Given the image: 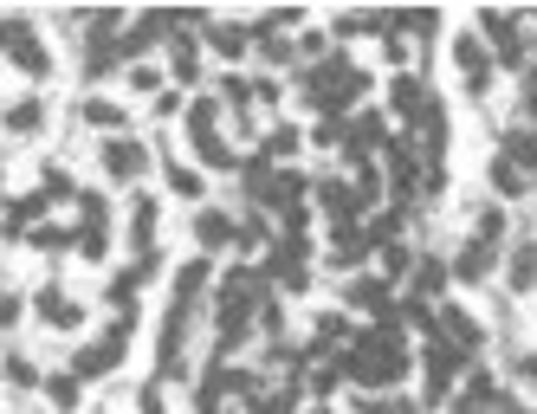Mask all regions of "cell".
Returning a JSON list of instances; mask_svg holds the SVG:
<instances>
[{
  "instance_id": "cell-1",
  "label": "cell",
  "mask_w": 537,
  "mask_h": 414,
  "mask_svg": "<svg viewBox=\"0 0 537 414\" xmlns=\"http://www.w3.org/2000/svg\"><path fill=\"white\" fill-rule=\"evenodd\" d=\"M408 343H402V317H376L369 330H356L350 337V356H337V369H343V382H356L363 395H382V389H395V382L408 376Z\"/></svg>"
},
{
  "instance_id": "cell-2",
  "label": "cell",
  "mask_w": 537,
  "mask_h": 414,
  "mask_svg": "<svg viewBox=\"0 0 537 414\" xmlns=\"http://www.w3.org/2000/svg\"><path fill=\"white\" fill-rule=\"evenodd\" d=\"M259 292H266V272H259V266H233L227 279H220V298H214V350L220 356H233L246 337H253Z\"/></svg>"
},
{
  "instance_id": "cell-3",
  "label": "cell",
  "mask_w": 537,
  "mask_h": 414,
  "mask_svg": "<svg viewBox=\"0 0 537 414\" xmlns=\"http://www.w3.org/2000/svg\"><path fill=\"white\" fill-rule=\"evenodd\" d=\"M531 182H537V136H505V149L492 156V188L512 201L531 195Z\"/></svg>"
},
{
  "instance_id": "cell-4",
  "label": "cell",
  "mask_w": 537,
  "mask_h": 414,
  "mask_svg": "<svg viewBox=\"0 0 537 414\" xmlns=\"http://www.w3.org/2000/svg\"><path fill=\"white\" fill-rule=\"evenodd\" d=\"M130 330H136V317H110V330L98 343H85V350L72 356V376L78 382H98V376H110V369L123 363V343H130Z\"/></svg>"
},
{
  "instance_id": "cell-5",
  "label": "cell",
  "mask_w": 537,
  "mask_h": 414,
  "mask_svg": "<svg viewBox=\"0 0 537 414\" xmlns=\"http://www.w3.org/2000/svg\"><path fill=\"white\" fill-rule=\"evenodd\" d=\"M259 272H266V285H279V292H305V285H311V240H305V233H292L285 246H272V259Z\"/></svg>"
},
{
  "instance_id": "cell-6",
  "label": "cell",
  "mask_w": 537,
  "mask_h": 414,
  "mask_svg": "<svg viewBox=\"0 0 537 414\" xmlns=\"http://www.w3.org/2000/svg\"><path fill=\"white\" fill-rule=\"evenodd\" d=\"M0 52H7L26 78H46L52 72V59H46V46H39L33 20H0Z\"/></svg>"
},
{
  "instance_id": "cell-7",
  "label": "cell",
  "mask_w": 537,
  "mask_h": 414,
  "mask_svg": "<svg viewBox=\"0 0 537 414\" xmlns=\"http://www.w3.org/2000/svg\"><path fill=\"white\" fill-rule=\"evenodd\" d=\"M460 363L466 356L453 350V343H428V356H421V389H428V402H447L453 395V382H460Z\"/></svg>"
},
{
  "instance_id": "cell-8",
  "label": "cell",
  "mask_w": 537,
  "mask_h": 414,
  "mask_svg": "<svg viewBox=\"0 0 537 414\" xmlns=\"http://www.w3.org/2000/svg\"><path fill=\"white\" fill-rule=\"evenodd\" d=\"M389 104H395V117H402V123H415V130H421V123H428L434 110H440V104H434V91L421 85V78H408V72L389 85Z\"/></svg>"
},
{
  "instance_id": "cell-9",
  "label": "cell",
  "mask_w": 537,
  "mask_h": 414,
  "mask_svg": "<svg viewBox=\"0 0 537 414\" xmlns=\"http://www.w3.org/2000/svg\"><path fill=\"white\" fill-rule=\"evenodd\" d=\"M453 65H460L466 91H486V85H492V52H486V39H479V33H460V39H453Z\"/></svg>"
},
{
  "instance_id": "cell-10",
  "label": "cell",
  "mask_w": 537,
  "mask_h": 414,
  "mask_svg": "<svg viewBox=\"0 0 537 414\" xmlns=\"http://www.w3.org/2000/svg\"><path fill=\"white\" fill-rule=\"evenodd\" d=\"M98 162H104V175H110V182H136V175L149 169V156H143V143H136V136H110Z\"/></svg>"
},
{
  "instance_id": "cell-11",
  "label": "cell",
  "mask_w": 537,
  "mask_h": 414,
  "mask_svg": "<svg viewBox=\"0 0 537 414\" xmlns=\"http://www.w3.org/2000/svg\"><path fill=\"white\" fill-rule=\"evenodd\" d=\"M33 311H39V324H46V330H78V324H85V305H72L59 285H46V292L33 298Z\"/></svg>"
},
{
  "instance_id": "cell-12",
  "label": "cell",
  "mask_w": 537,
  "mask_h": 414,
  "mask_svg": "<svg viewBox=\"0 0 537 414\" xmlns=\"http://www.w3.org/2000/svg\"><path fill=\"white\" fill-rule=\"evenodd\" d=\"M440 343H453V350L466 356V350H479V343H486V330H479L460 305H440Z\"/></svg>"
},
{
  "instance_id": "cell-13",
  "label": "cell",
  "mask_w": 537,
  "mask_h": 414,
  "mask_svg": "<svg viewBox=\"0 0 537 414\" xmlns=\"http://www.w3.org/2000/svg\"><path fill=\"white\" fill-rule=\"evenodd\" d=\"M195 240H201V253H220V246L240 240V227H233L220 207H201V214H195Z\"/></svg>"
},
{
  "instance_id": "cell-14",
  "label": "cell",
  "mask_w": 537,
  "mask_h": 414,
  "mask_svg": "<svg viewBox=\"0 0 537 414\" xmlns=\"http://www.w3.org/2000/svg\"><path fill=\"white\" fill-rule=\"evenodd\" d=\"M492 272V246H479V240H466L460 253H453V266H447V279H460V285H479Z\"/></svg>"
},
{
  "instance_id": "cell-15",
  "label": "cell",
  "mask_w": 537,
  "mask_h": 414,
  "mask_svg": "<svg viewBox=\"0 0 537 414\" xmlns=\"http://www.w3.org/2000/svg\"><path fill=\"white\" fill-rule=\"evenodd\" d=\"M156 227H162L156 195H136V201H130V240H136V253H149V246H156Z\"/></svg>"
},
{
  "instance_id": "cell-16",
  "label": "cell",
  "mask_w": 537,
  "mask_h": 414,
  "mask_svg": "<svg viewBox=\"0 0 537 414\" xmlns=\"http://www.w3.org/2000/svg\"><path fill=\"white\" fill-rule=\"evenodd\" d=\"M408 285H415V292H408V298H440V292H447V259L421 253L415 266H408Z\"/></svg>"
},
{
  "instance_id": "cell-17",
  "label": "cell",
  "mask_w": 537,
  "mask_h": 414,
  "mask_svg": "<svg viewBox=\"0 0 537 414\" xmlns=\"http://www.w3.org/2000/svg\"><path fill=\"white\" fill-rule=\"evenodd\" d=\"M318 207L330 214V227H350L363 207H356V195H350V182H318Z\"/></svg>"
},
{
  "instance_id": "cell-18",
  "label": "cell",
  "mask_w": 537,
  "mask_h": 414,
  "mask_svg": "<svg viewBox=\"0 0 537 414\" xmlns=\"http://www.w3.org/2000/svg\"><path fill=\"white\" fill-rule=\"evenodd\" d=\"M350 305L369 311V317H389L395 298H389V285H382V279H350Z\"/></svg>"
},
{
  "instance_id": "cell-19",
  "label": "cell",
  "mask_w": 537,
  "mask_h": 414,
  "mask_svg": "<svg viewBox=\"0 0 537 414\" xmlns=\"http://www.w3.org/2000/svg\"><path fill=\"white\" fill-rule=\"evenodd\" d=\"M505 279H512V292H531V285H537V246H531V240L512 246V259H505Z\"/></svg>"
},
{
  "instance_id": "cell-20",
  "label": "cell",
  "mask_w": 537,
  "mask_h": 414,
  "mask_svg": "<svg viewBox=\"0 0 537 414\" xmlns=\"http://www.w3.org/2000/svg\"><path fill=\"white\" fill-rule=\"evenodd\" d=\"M188 136H195V143L220 136V98H195L188 104Z\"/></svg>"
},
{
  "instance_id": "cell-21",
  "label": "cell",
  "mask_w": 537,
  "mask_h": 414,
  "mask_svg": "<svg viewBox=\"0 0 537 414\" xmlns=\"http://www.w3.org/2000/svg\"><path fill=\"white\" fill-rule=\"evenodd\" d=\"M246 39H253V33H246V26H227V20H208V46L220 52V59H240V52H246Z\"/></svg>"
},
{
  "instance_id": "cell-22",
  "label": "cell",
  "mask_w": 537,
  "mask_h": 414,
  "mask_svg": "<svg viewBox=\"0 0 537 414\" xmlns=\"http://www.w3.org/2000/svg\"><path fill=\"white\" fill-rule=\"evenodd\" d=\"M505 227H512V220H505V207H499V201H486V207H479V220H473V240H479V246H499V240H505Z\"/></svg>"
},
{
  "instance_id": "cell-23",
  "label": "cell",
  "mask_w": 537,
  "mask_h": 414,
  "mask_svg": "<svg viewBox=\"0 0 537 414\" xmlns=\"http://www.w3.org/2000/svg\"><path fill=\"white\" fill-rule=\"evenodd\" d=\"M39 123H46V104H39V98H20V104H7V130H13V136H33Z\"/></svg>"
},
{
  "instance_id": "cell-24",
  "label": "cell",
  "mask_w": 537,
  "mask_h": 414,
  "mask_svg": "<svg viewBox=\"0 0 537 414\" xmlns=\"http://www.w3.org/2000/svg\"><path fill=\"white\" fill-rule=\"evenodd\" d=\"M39 389H46V402H52V408H78V389H85V382H78L72 369H59V376H46Z\"/></svg>"
},
{
  "instance_id": "cell-25",
  "label": "cell",
  "mask_w": 537,
  "mask_h": 414,
  "mask_svg": "<svg viewBox=\"0 0 537 414\" xmlns=\"http://www.w3.org/2000/svg\"><path fill=\"white\" fill-rule=\"evenodd\" d=\"M85 123H91V130H123V110L110 98H85Z\"/></svg>"
},
{
  "instance_id": "cell-26",
  "label": "cell",
  "mask_w": 537,
  "mask_h": 414,
  "mask_svg": "<svg viewBox=\"0 0 537 414\" xmlns=\"http://www.w3.org/2000/svg\"><path fill=\"white\" fill-rule=\"evenodd\" d=\"M343 337H350L343 311H318V337H311V343H318V350H330V343H343Z\"/></svg>"
},
{
  "instance_id": "cell-27",
  "label": "cell",
  "mask_w": 537,
  "mask_h": 414,
  "mask_svg": "<svg viewBox=\"0 0 537 414\" xmlns=\"http://www.w3.org/2000/svg\"><path fill=\"white\" fill-rule=\"evenodd\" d=\"M39 195H46V201H65V195H72V201H78V188H72V175H65V169H52V162H46V175H39Z\"/></svg>"
},
{
  "instance_id": "cell-28",
  "label": "cell",
  "mask_w": 537,
  "mask_h": 414,
  "mask_svg": "<svg viewBox=\"0 0 537 414\" xmlns=\"http://www.w3.org/2000/svg\"><path fill=\"white\" fill-rule=\"evenodd\" d=\"M408 266H415L408 246H382V279H408Z\"/></svg>"
},
{
  "instance_id": "cell-29",
  "label": "cell",
  "mask_w": 537,
  "mask_h": 414,
  "mask_svg": "<svg viewBox=\"0 0 537 414\" xmlns=\"http://www.w3.org/2000/svg\"><path fill=\"white\" fill-rule=\"evenodd\" d=\"M169 188H175V195H188V201H195V195H201V175L188 169V162H175V169H169Z\"/></svg>"
},
{
  "instance_id": "cell-30",
  "label": "cell",
  "mask_w": 537,
  "mask_h": 414,
  "mask_svg": "<svg viewBox=\"0 0 537 414\" xmlns=\"http://www.w3.org/2000/svg\"><path fill=\"white\" fill-rule=\"evenodd\" d=\"M7 382L13 389H39V369L26 363V356H7Z\"/></svg>"
},
{
  "instance_id": "cell-31",
  "label": "cell",
  "mask_w": 537,
  "mask_h": 414,
  "mask_svg": "<svg viewBox=\"0 0 537 414\" xmlns=\"http://www.w3.org/2000/svg\"><path fill=\"white\" fill-rule=\"evenodd\" d=\"M78 227H104V195H78Z\"/></svg>"
},
{
  "instance_id": "cell-32",
  "label": "cell",
  "mask_w": 537,
  "mask_h": 414,
  "mask_svg": "<svg viewBox=\"0 0 537 414\" xmlns=\"http://www.w3.org/2000/svg\"><path fill=\"white\" fill-rule=\"evenodd\" d=\"M130 85H136V91H156L162 72H156V65H130Z\"/></svg>"
},
{
  "instance_id": "cell-33",
  "label": "cell",
  "mask_w": 537,
  "mask_h": 414,
  "mask_svg": "<svg viewBox=\"0 0 537 414\" xmlns=\"http://www.w3.org/2000/svg\"><path fill=\"white\" fill-rule=\"evenodd\" d=\"M13 324H20V298L0 292V330H13Z\"/></svg>"
},
{
  "instance_id": "cell-34",
  "label": "cell",
  "mask_w": 537,
  "mask_h": 414,
  "mask_svg": "<svg viewBox=\"0 0 537 414\" xmlns=\"http://www.w3.org/2000/svg\"><path fill=\"white\" fill-rule=\"evenodd\" d=\"M525 110H531V117H537V59L525 65Z\"/></svg>"
},
{
  "instance_id": "cell-35",
  "label": "cell",
  "mask_w": 537,
  "mask_h": 414,
  "mask_svg": "<svg viewBox=\"0 0 537 414\" xmlns=\"http://www.w3.org/2000/svg\"><path fill=\"white\" fill-rule=\"evenodd\" d=\"M518 382H537V356H518Z\"/></svg>"
},
{
  "instance_id": "cell-36",
  "label": "cell",
  "mask_w": 537,
  "mask_h": 414,
  "mask_svg": "<svg viewBox=\"0 0 537 414\" xmlns=\"http://www.w3.org/2000/svg\"><path fill=\"white\" fill-rule=\"evenodd\" d=\"M318 414H324V408H318Z\"/></svg>"
}]
</instances>
